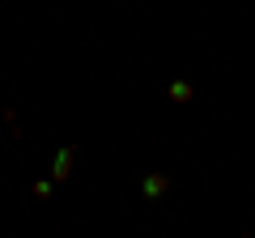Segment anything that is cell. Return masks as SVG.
Masks as SVG:
<instances>
[{
  "instance_id": "cell-2",
  "label": "cell",
  "mask_w": 255,
  "mask_h": 238,
  "mask_svg": "<svg viewBox=\"0 0 255 238\" xmlns=\"http://www.w3.org/2000/svg\"><path fill=\"white\" fill-rule=\"evenodd\" d=\"M73 157H77V149H60V153H55V166H51V179H55V183H64V179L73 174Z\"/></svg>"
},
{
  "instance_id": "cell-3",
  "label": "cell",
  "mask_w": 255,
  "mask_h": 238,
  "mask_svg": "<svg viewBox=\"0 0 255 238\" xmlns=\"http://www.w3.org/2000/svg\"><path fill=\"white\" fill-rule=\"evenodd\" d=\"M166 94H170L174 102H191V85L187 81H170V90H166Z\"/></svg>"
},
{
  "instance_id": "cell-1",
  "label": "cell",
  "mask_w": 255,
  "mask_h": 238,
  "mask_svg": "<svg viewBox=\"0 0 255 238\" xmlns=\"http://www.w3.org/2000/svg\"><path fill=\"white\" fill-rule=\"evenodd\" d=\"M140 192H145V200H162V196L170 192V174H162V170L145 174V179H140Z\"/></svg>"
},
{
  "instance_id": "cell-4",
  "label": "cell",
  "mask_w": 255,
  "mask_h": 238,
  "mask_svg": "<svg viewBox=\"0 0 255 238\" xmlns=\"http://www.w3.org/2000/svg\"><path fill=\"white\" fill-rule=\"evenodd\" d=\"M30 192H34V196H38V200H47V196H51V179H38V183H34V187H30Z\"/></svg>"
},
{
  "instance_id": "cell-5",
  "label": "cell",
  "mask_w": 255,
  "mask_h": 238,
  "mask_svg": "<svg viewBox=\"0 0 255 238\" xmlns=\"http://www.w3.org/2000/svg\"><path fill=\"white\" fill-rule=\"evenodd\" d=\"M243 238H247V234H243Z\"/></svg>"
}]
</instances>
